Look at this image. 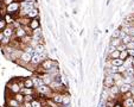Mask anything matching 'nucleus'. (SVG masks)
Masks as SVG:
<instances>
[{
    "instance_id": "nucleus-14",
    "label": "nucleus",
    "mask_w": 134,
    "mask_h": 107,
    "mask_svg": "<svg viewBox=\"0 0 134 107\" xmlns=\"http://www.w3.org/2000/svg\"><path fill=\"white\" fill-rule=\"evenodd\" d=\"M38 14H39V10L32 8V10L26 14V17L29 18V19H34V18H38Z\"/></svg>"
},
{
    "instance_id": "nucleus-13",
    "label": "nucleus",
    "mask_w": 134,
    "mask_h": 107,
    "mask_svg": "<svg viewBox=\"0 0 134 107\" xmlns=\"http://www.w3.org/2000/svg\"><path fill=\"white\" fill-rule=\"evenodd\" d=\"M130 88H132V84H127V83H122L120 87H119V89H120V94L122 95V94H125V93H127V92H129L130 91Z\"/></svg>"
},
{
    "instance_id": "nucleus-8",
    "label": "nucleus",
    "mask_w": 134,
    "mask_h": 107,
    "mask_svg": "<svg viewBox=\"0 0 134 107\" xmlns=\"http://www.w3.org/2000/svg\"><path fill=\"white\" fill-rule=\"evenodd\" d=\"M27 27H29L31 31H33V30L38 29V27H41L39 18H34V19H31V20H30V23H29V25H27Z\"/></svg>"
},
{
    "instance_id": "nucleus-16",
    "label": "nucleus",
    "mask_w": 134,
    "mask_h": 107,
    "mask_svg": "<svg viewBox=\"0 0 134 107\" xmlns=\"http://www.w3.org/2000/svg\"><path fill=\"white\" fill-rule=\"evenodd\" d=\"M45 50V44H37L34 46V54H38V55H41V54H43Z\"/></svg>"
},
{
    "instance_id": "nucleus-25",
    "label": "nucleus",
    "mask_w": 134,
    "mask_h": 107,
    "mask_svg": "<svg viewBox=\"0 0 134 107\" xmlns=\"http://www.w3.org/2000/svg\"><path fill=\"white\" fill-rule=\"evenodd\" d=\"M132 42V36L130 34H126L125 37L121 39V44H125V45H127L128 43H130Z\"/></svg>"
},
{
    "instance_id": "nucleus-20",
    "label": "nucleus",
    "mask_w": 134,
    "mask_h": 107,
    "mask_svg": "<svg viewBox=\"0 0 134 107\" xmlns=\"http://www.w3.org/2000/svg\"><path fill=\"white\" fill-rule=\"evenodd\" d=\"M31 106L32 107H43V101L41 100V99H33L32 101H31Z\"/></svg>"
},
{
    "instance_id": "nucleus-11",
    "label": "nucleus",
    "mask_w": 134,
    "mask_h": 107,
    "mask_svg": "<svg viewBox=\"0 0 134 107\" xmlns=\"http://www.w3.org/2000/svg\"><path fill=\"white\" fill-rule=\"evenodd\" d=\"M3 19L6 22V24H8V25H11V24H13L14 22H15V18L12 15V14H8V13H5V15L3 17Z\"/></svg>"
},
{
    "instance_id": "nucleus-41",
    "label": "nucleus",
    "mask_w": 134,
    "mask_h": 107,
    "mask_svg": "<svg viewBox=\"0 0 134 107\" xmlns=\"http://www.w3.org/2000/svg\"><path fill=\"white\" fill-rule=\"evenodd\" d=\"M18 1H19V3H20V1H24V0H18Z\"/></svg>"
},
{
    "instance_id": "nucleus-5",
    "label": "nucleus",
    "mask_w": 134,
    "mask_h": 107,
    "mask_svg": "<svg viewBox=\"0 0 134 107\" xmlns=\"http://www.w3.org/2000/svg\"><path fill=\"white\" fill-rule=\"evenodd\" d=\"M51 100L55 105H60L62 106V101H63V93H52L51 95Z\"/></svg>"
},
{
    "instance_id": "nucleus-23",
    "label": "nucleus",
    "mask_w": 134,
    "mask_h": 107,
    "mask_svg": "<svg viewBox=\"0 0 134 107\" xmlns=\"http://www.w3.org/2000/svg\"><path fill=\"white\" fill-rule=\"evenodd\" d=\"M13 98L18 101V103H19V105L24 102V95H23L22 93H17V94H14V95H13Z\"/></svg>"
},
{
    "instance_id": "nucleus-42",
    "label": "nucleus",
    "mask_w": 134,
    "mask_h": 107,
    "mask_svg": "<svg viewBox=\"0 0 134 107\" xmlns=\"http://www.w3.org/2000/svg\"><path fill=\"white\" fill-rule=\"evenodd\" d=\"M1 19H3V18H1V17H0V20H1Z\"/></svg>"
},
{
    "instance_id": "nucleus-21",
    "label": "nucleus",
    "mask_w": 134,
    "mask_h": 107,
    "mask_svg": "<svg viewBox=\"0 0 134 107\" xmlns=\"http://www.w3.org/2000/svg\"><path fill=\"white\" fill-rule=\"evenodd\" d=\"M119 56H120V51H118V50H114V51H112L110 54H108V55H107V57H109L110 60L119 58Z\"/></svg>"
},
{
    "instance_id": "nucleus-31",
    "label": "nucleus",
    "mask_w": 134,
    "mask_h": 107,
    "mask_svg": "<svg viewBox=\"0 0 134 107\" xmlns=\"http://www.w3.org/2000/svg\"><path fill=\"white\" fill-rule=\"evenodd\" d=\"M14 1H18V0H4V1H3V4H4V6L6 7V6L11 5V4H12V3H14Z\"/></svg>"
},
{
    "instance_id": "nucleus-27",
    "label": "nucleus",
    "mask_w": 134,
    "mask_h": 107,
    "mask_svg": "<svg viewBox=\"0 0 134 107\" xmlns=\"http://www.w3.org/2000/svg\"><path fill=\"white\" fill-rule=\"evenodd\" d=\"M127 57H129L128 56V52H127V50H123V51H120V56H119V58L120 60H122V61H125Z\"/></svg>"
},
{
    "instance_id": "nucleus-37",
    "label": "nucleus",
    "mask_w": 134,
    "mask_h": 107,
    "mask_svg": "<svg viewBox=\"0 0 134 107\" xmlns=\"http://www.w3.org/2000/svg\"><path fill=\"white\" fill-rule=\"evenodd\" d=\"M24 105H25V107H32L31 106V102H23Z\"/></svg>"
},
{
    "instance_id": "nucleus-24",
    "label": "nucleus",
    "mask_w": 134,
    "mask_h": 107,
    "mask_svg": "<svg viewBox=\"0 0 134 107\" xmlns=\"http://www.w3.org/2000/svg\"><path fill=\"white\" fill-rule=\"evenodd\" d=\"M120 44H121V39H120V38H112V41H110V43H109V45H112V46H114V48L119 46Z\"/></svg>"
},
{
    "instance_id": "nucleus-19",
    "label": "nucleus",
    "mask_w": 134,
    "mask_h": 107,
    "mask_svg": "<svg viewBox=\"0 0 134 107\" xmlns=\"http://www.w3.org/2000/svg\"><path fill=\"white\" fill-rule=\"evenodd\" d=\"M6 103H7V107H18V106H19L18 101H17L14 98H10V99H7Z\"/></svg>"
},
{
    "instance_id": "nucleus-17",
    "label": "nucleus",
    "mask_w": 134,
    "mask_h": 107,
    "mask_svg": "<svg viewBox=\"0 0 134 107\" xmlns=\"http://www.w3.org/2000/svg\"><path fill=\"white\" fill-rule=\"evenodd\" d=\"M20 93L23 95H34L36 91H34V88H22Z\"/></svg>"
},
{
    "instance_id": "nucleus-39",
    "label": "nucleus",
    "mask_w": 134,
    "mask_h": 107,
    "mask_svg": "<svg viewBox=\"0 0 134 107\" xmlns=\"http://www.w3.org/2000/svg\"><path fill=\"white\" fill-rule=\"evenodd\" d=\"M72 13H74V14H76V13H77V10L74 8V10H72Z\"/></svg>"
},
{
    "instance_id": "nucleus-7",
    "label": "nucleus",
    "mask_w": 134,
    "mask_h": 107,
    "mask_svg": "<svg viewBox=\"0 0 134 107\" xmlns=\"http://www.w3.org/2000/svg\"><path fill=\"white\" fill-rule=\"evenodd\" d=\"M108 93H109V96L110 98H114V99H116L115 96H118V95H120V89H119V87L118 86H112L110 88H108Z\"/></svg>"
},
{
    "instance_id": "nucleus-10",
    "label": "nucleus",
    "mask_w": 134,
    "mask_h": 107,
    "mask_svg": "<svg viewBox=\"0 0 134 107\" xmlns=\"http://www.w3.org/2000/svg\"><path fill=\"white\" fill-rule=\"evenodd\" d=\"M3 33H4V36L5 37H8V38H13V36H14V29L12 27V26H10V25H7L4 30H3Z\"/></svg>"
},
{
    "instance_id": "nucleus-6",
    "label": "nucleus",
    "mask_w": 134,
    "mask_h": 107,
    "mask_svg": "<svg viewBox=\"0 0 134 107\" xmlns=\"http://www.w3.org/2000/svg\"><path fill=\"white\" fill-rule=\"evenodd\" d=\"M26 34H27V31H26V29L23 27V26H19L18 29L14 30V37L18 38V39L23 38L24 36H26Z\"/></svg>"
},
{
    "instance_id": "nucleus-2",
    "label": "nucleus",
    "mask_w": 134,
    "mask_h": 107,
    "mask_svg": "<svg viewBox=\"0 0 134 107\" xmlns=\"http://www.w3.org/2000/svg\"><path fill=\"white\" fill-rule=\"evenodd\" d=\"M7 87H8L10 93H12L13 95L17 94V93H20L22 88H24L23 81H19V82H18V81H12V82H10V83L7 84Z\"/></svg>"
},
{
    "instance_id": "nucleus-43",
    "label": "nucleus",
    "mask_w": 134,
    "mask_h": 107,
    "mask_svg": "<svg viewBox=\"0 0 134 107\" xmlns=\"http://www.w3.org/2000/svg\"><path fill=\"white\" fill-rule=\"evenodd\" d=\"M133 79H134V74H133Z\"/></svg>"
},
{
    "instance_id": "nucleus-35",
    "label": "nucleus",
    "mask_w": 134,
    "mask_h": 107,
    "mask_svg": "<svg viewBox=\"0 0 134 107\" xmlns=\"http://www.w3.org/2000/svg\"><path fill=\"white\" fill-rule=\"evenodd\" d=\"M24 1H26V3L30 4V5H33V3H36L37 0H24Z\"/></svg>"
},
{
    "instance_id": "nucleus-34",
    "label": "nucleus",
    "mask_w": 134,
    "mask_h": 107,
    "mask_svg": "<svg viewBox=\"0 0 134 107\" xmlns=\"http://www.w3.org/2000/svg\"><path fill=\"white\" fill-rule=\"evenodd\" d=\"M126 46H127V49H134V42H130V43H128Z\"/></svg>"
},
{
    "instance_id": "nucleus-32",
    "label": "nucleus",
    "mask_w": 134,
    "mask_h": 107,
    "mask_svg": "<svg viewBox=\"0 0 134 107\" xmlns=\"http://www.w3.org/2000/svg\"><path fill=\"white\" fill-rule=\"evenodd\" d=\"M116 50L118 51H123V50H127V46L125 44H120L119 46H116Z\"/></svg>"
},
{
    "instance_id": "nucleus-36",
    "label": "nucleus",
    "mask_w": 134,
    "mask_h": 107,
    "mask_svg": "<svg viewBox=\"0 0 134 107\" xmlns=\"http://www.w3.org/2000/svg\"><path fill=\"white\" fill-rule=\"evenodd\" d=\"M5 37L4 36V33H3V31H0V44H1V41H3V38Z\"/></svg>"
},
{
    "instance_id": "nucleus-15",
    "label": "nucleus",
    "mask_w": 134,
    "mask_h": 107,
    "mask_svg": "<svg viewBox=\"0 0 134 107\" xmlns=\"http://www.w3.org/2000/svg\"><path fill=\"white\" fill-rule=\"evenodd\" d=\"M31 79H32V81H33V86H34V88H37V87H39V86L44 84V83H43V80H42L41 76H33V77H31Z\"/></svg>"
},
{
    "instance_id": "nucleus-22",
    "label": "nucleus",
    "mask_w": 134,
    "mask_h": 107,
    "mask_svg": "<svg viewBox=\"0 0 134 107\" xmlns=\"http://www.w3.org/2000/svg\"><path fill=\"white\" fill-rule=\"evenodd\" d=\"M110 64L114 67H121L123 65V61L120 58H115V60H110Z\"/></svg>"
},
{
    "instance_id": "nucleus-33",
    "label": "nucleus",
    "mask_w": 134,
    "mask_h": 107,
    "mask_svg": "<svg viewBox=\"0 0 134 107\" xmlns=\"http://www.w3.org/2000/svg\"><path fill=\"white\" fill-rule=\"evenodd\" d=\"M127 52H128V56L129 57H133L134 58V49H127Z\"/></svg>"
},
{
    "instance_id": "nucleus-12",
    "label": "nucleus",
    "mask_w": 134,
    "mask_h": 107,
    "mask_svg": "<svg viewBox=\"0 0 134 107\" xmlns=\"http://www.w3.org/2000/svg\"><path fill=\"white\" fill-rule=\"evenodd\" d=\"M23 86H24V88H34L33 81H32L31 77H25L23 80Z\"/></svg>"
},
{
    "instance_id": "nucleus-26",
    "label": "nucleus",
    "mask_w": 134,
    "mask_h": 107,
    "mask_svg": "<svg viewBox=\"0 0 134 107\" xmlns=\"http://www.w3.org/2000/svg\"><path fill=\"white\" fill-rule=\"evenodd\" d=\"M112 77L114 79V82L120 81V80H122V79H123L122 74H120V73H115V74H113V75H112Z\"/></svg>"
},
{
    "instance_id": "nucleus-38",
    "label": "nucleus",
    "mask_w": 134,
    "mask_h": 107,
    "mask_svg": "<svg viewBox=\"0 0 134 107\" xmlns=\"http://www.w3.org/2000/svg\"><path fill=\"white\" fill-rule=\"evenodd\" d=\"M114 107H122V105H121V103H119V102H116Z\"/></svg>"
},
{
    "instance_id": "nucleus-4",
    "label": "nucleus",
    "mask_w": 134,
    "mask_h": 107,
    "mask_svg": "<svg viewBox=\"0 0 134 107\" xmlns=\"http://www.w3.org/2000/svg\"><path fill=\"white\" fill-rule=\"evenodd\" d=\"M42 62H43V60H42L41 55H38V54H33V56H32L31 62H30V64H29V65H31V67H32V68H34V70H36V69H37V67H39ZM29 65H27V67H29Z\"/></svg>"
},
{
    "instance_id": "nucleus-40",
    "label": "nucleus",
    "mask_w": 134,
    "mask_h": 107,
    "mask_svg": "<svg viewBox=\"0 0 134 107\" xmlns=\"http://www.w3.org/2000/svg\"><path fill=\"white\" fill-rule=\"evenodd\" d=\"M18 107H25V105H24V103H20V105H19Z\"/></svg>"
},
{
    "instance_id": "nucleus-9",
    "label": "nucleus",
    "mask_w": 134,
    "mask_h": 107,
    "mask_svg": "<svg viewBox=\"0 0 134 107\" xmlns=\"http://www.w3.org/2000/svg\"><path fill=\"white\" fill-rule=\"evenodd\" d=\"M114 84H115V82H114V79L112 77V75L104 76V79H103V86H104V88L108 89V88H110Z\"/></svg>"
},
{
    "instance_id": "nucleus-28",
    "label": "nucleus",
    "mask_w": 134,
    "mask_h": 107,
    "mask_svg": "<svg viewBox=\"0 0 134 107\" xmlns=\"http://www.w3.org/2000/svg\"><path fill=\"white\" fill-rule=\"evenodd\" d=\"M120 32H121V29H115L112 34V38H120Z\"/></svg>"
},
{
    "instance_id": "nucleus-44",
    "label": "nucleus",
    "mask_w": 134,
    "mask_h": 107,
    "mask_svg": "<svg viewBox=\"0 0 134 107\" xmlns=\"http://www.w3.org/2000/svg\"><path fill=\"white\" fill-rule=\"evenodd\" d=\"M3 1H4V0H3Z\"/></svg>"
},
{
    "instance_id": "nucleus-18",
    "label": "nucleus",
    "mask_w": 134,
    "mask_h": 107,
    "mask_svg": "<svg viewBox=\"0 0 134 107\" xmlns=\"http://www.w3.org/2000/svg\"><path fill=\"white\" fill-rule=\"evenodd\" d=\"M134 103V98H127L122 101V107H130Z\"/></svg>"
},
{
    "instance_id": "nucleus-30",
    "label": "nucleus",
    "mask_w": 134,
    "mask_h": 107,
    "mask_svg": "<svg viewBox=\"0 0 134 107\" xmlns=\"http://www.w3.org/2000/svg\"><path fill=\"white\" fill-rule=\"evenodd\" d=\"M7 26V24H6V22L4 20V19H1V20H0V31H3L5 27Z\"/></svg>"
},
{
    "instance_id": "nucleus-29",
    "label": "nucleus",
    "mask_w": 134,
    "mask_h": 107,
    "mask_svg": "<svg viewBox=\"0 0 134 107\" xmlns=\"http://www.w3.org/2000/svg\"><path fill=\"white\" fill-rule=\"evenodd\" d=\"M34 99V95H24V102H31Z\"/></svg>"
},
{
    "instance_id": "nucleus-1",
    "label": "nucleus",
    "mask_w": 134,
    "mask_h": 107,
    "mask_svg": "<svg viewBox=\"0 0 134 107\" xmlns=\"http://www.w3.org/2000/svg\"><path fill=\"white\" fill-rule=\"evenodd\" d=\"M19 8H20V3H19V1H14V3H12L11 5H8V6L5 7L6 13L12 14L15 19L19 17Z\"/></svg>"
},
{
    "instance_id": "nucleus-3",
    "label": "nucleus",
    "mask_w": 134,
    "mask_h": 107,
    "mask_svg": "<svg viewBox=\"0 0 134 107\" xmlns=\"http://www.w3.org/2000/svg\"><path fill=\"white\" fill-rule=\"evenodd\" d=\"M32 56L33 55H31V54L23 51V54L20 55V58H19V61H18V63L20 64V65H23V67H27L30 64V62H31Z\"/></svg>"
}]
</instances>
